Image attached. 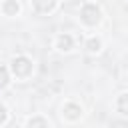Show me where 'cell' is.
Masks as SVG:
<instances>
[{"instance_id": "6da1fadb", "label": "cell", "mask_w": 128, "mask_h": 128, "mask_svg": "<svg viewBox=\"0 0 128 128\" xmlns=\"http://www.w3.org/2000/svg\"><path fill=\"white\" fill-rule=\"evenodd\" d=\"M98 18H100V10H98L94 4H86V6L82 8V20H84L86 24H96Z\"/></svg>"}, {"instance_id": "7a4b0ae2", "label": "cell", "mask_w": 128, "mask_h": 128, "mask_svg": "<svg viewBox=\"0 0 128 128\" xmlns=\"http://www.w3.org/2000/svg\"><path fill=\"white\" fill-rule=\"evenodd\" d=\"M12 68H14V72H16L18 76H26V74L32 70V64H30L28 58H16L14 64H12Z\"/></svg>"}, {"instance_id": "3957f363", "label": "cell", "mask_w": 128, "mask_h": 128, "mask_svg": "<svg viewBox=\"0 0 128 128\" xmlns=\"http://www.w3.org/2000/svg\"><path fill=\"white\" fill-rule=\"evenodd\" d=\"M58 46H60V50H70V46H72V38H70V36H60Z\"/></svg>"}, {"instance_id": "277c9868", "label": "cell", "mask_w": 128, "mask_h": 128, "mask_svg": "<svg viewBox=\"0 0 128 128\" xmlns=\"http://www.w3.org/2000/svg\"><path fill=\"white\" fill-rule=\"evenodd\" d=\"M64 110H66V114H68L70 118H76V116L80 114V108H78V106H74V104H68Z\"/></svg>"}, {"instance_id": "5b68a950", "label": "cell", "mask_w": 128, "mask_h": 128, "mask_svg": "<svg viewBox=\"0 0 128 128\" xmlns=\"http://www.w3.org/2000/svg\"><path fill=\"white\" fill-rule=\"evenodd\" d=\"M118 108H120V110H122L124 114H128V94H122V96H120Z\"/></svg>"}, {"instance_id": "8992f818", "label": "cell", "mask_w": 128, "mask_h": 128, "mask_svg": "<svg viewBox=\"0 0 128 128\" xmlns=\"http://www.w3.org/2000/svg\"><path fill=\"white\" fill-rule=\"evenodd\" d=\"M4 12H6V14H14V12H18V4L12 2V0L6 2V4H4Z\"/></svg>"}, {"instance_id": "52a82bcc", "label": "cell", "mask_w": 128, "mask_h": 128, "mask_svg": "<svg viewBox=\"0 0 128 128\" xmlns=\"http://www.w3.org/2000/svg\"><path fill=\"white\" fill-rule=\"evenodd\" d=\"M30 128H46V122L42 118H36V120H30Z\"/></svg>"}, {"instance_id": "ba28073f", "label": "cell", "mask_w": 128, "mask_h": 128, "mask_svg": "<svg viewBox=\"0 0 128 128\" xmlns=\"http://www.w3.org/2000/svg\"><path fill=\"white\" fill-rule=\"evenodd\" d=\"M8 84V74H6V70L4 68H0V88L2 86H6Z\"/></svg>"}, {"instance_id": "9c48e42d", "label": "cell", "mask_w": 128, "mask_h": 128, "mask_svg": "<svg viewBox=\"0 0 128 128\" xmlns=\"http://www.w3.org/2000/svg\"><path fill=\"white\" fill-rule=\"evenodd\" d=\"M88 48L94 52V50H98V48H100V42H98V40H90V42H88Z\"/></svg>"}, {"instance_id": "30bf717a", "label": "cell", "mask_w": 128, "mask_h": 128, "mask_svg": "<svg viewBox=\"0 0 128 128\" xmlns=\"http://www.w3.org/2000/svg\"><path fill=\"white\" fill-rule=\"evenodd\" d=\"M4 118H6V112H4V108L0 106V122H4Z\"/></svg>"}]
</instances>
